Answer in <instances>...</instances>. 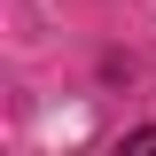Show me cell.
<instances>
[]
</instances>
